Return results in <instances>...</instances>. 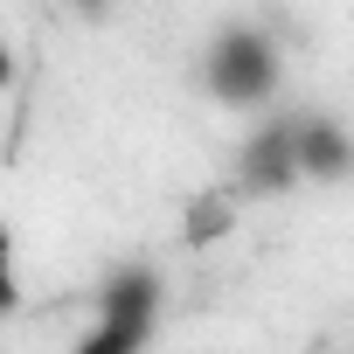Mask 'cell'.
<instances>
[{"label":"cell","instance_id":"6da1fadb","mask_svg":"<svg viewBox=\"0 0 354 354\" xmlns=\"http://www.w3.org/2000/svg\"><path fill=\"white\" fill-rule=\"evenodd\" d=\"M202 84H209L216 104H236V111L271 104V91H278V42L264 28H250V21L216 28V42L202 56Z\"/></svg>","mask_w":354,"mask_h":354},{"label":"cell","instance_id":"7a4b0ae2","mask_svg":"<svg viewBox=\"0 0 354 354\" xmlns=\"http://www.w3.org/2000/svg\"><path fill=\"white\" fill-rule=\"evenodd\" d=\"M292 160H299V181L340 188L354 174V132L333 111H306V118H292Z\"/></svg>","mask_w":354,"mask_h":354},{"label":"cell","instance_id":"3957f363","mask_svg":"<svg viewBox=\"0 0 354 354\" xmlns=\"http://www.w3.org/2000/svg\"><path fill=\"white\" fill-rule=\"evenodd\" d=\"M236 188H243V195H285V188H299L292 118H271L264 132L243 139V153H236Z\"/></svg>","mask_w":354,"mask_h":354},{"label":"cell","instance_id":"277c9868","mask_svg":"<svg viewBox=\"0 0 354 354\" xmlns=\"http://www.w3.org/2000/svg\"><path fill=\"white\" fill-rule=\"evenodd\" d=\"M97 319H139V326H153V319H160V271L118 264V271L97 285Z\"/></svg>","mask_w":354,"mask_h":354},{"label":"cell","instance_id":"5b68a950","mask_svg":"<svg viewBox=\"0 0 354 354\" xmlns=\"http://www.w3.org/2000/svg\"><path fill=\"white\" fill-rule=\"evenodd\" d=\"M146 340H153V326H139V319H91V333L70 354H146Z\"/></svg>","mask_w":354,"mask_h":354},{"label":"cell","instance_id":"8992f818","mask_svg":"<svg viewBox=\"0 0 354 354\" xmlns=\"http://www.w3.org/2000/svg\"><path fill=\"white\" fill-rule=\"evenodd\" d=\"M21 313V271H15V236H8V223H0V326H8Z\"/></svg>","mask_w":354,"mask_h":354},{"label":"cell","instance_id":"52a82bcc","mask_svg":"<svg viewBox=\"0 0 354 354\" xmlns=\"http://www.w3.org/2000/svg\"><path fill=\"white\" fill-rule=\"evenodd\" d=\"M223 223H230V202H209V209L188 223V243H209V236H223Z\"/></svg>","mask_w":354,"mask_h":354},{"label":"cell","instance_id":"ba28073f","mask_svg":"<svg viewBox=\"0 0 354 354\" xmlns=\"http://www.w3.org/2000/svg\"><path fill=\"white\" fill-rule=\"evenodd\" d=\"M8 84H15V49L0 42V91H8Z\"/></svg>","mask_w":354,"mask_h":354},{"label":"cell","instance_id":"9c48e42d","mask_svg":"<svg viewBox=\"0 0 354 354\" xmlns=\"http://www.w3.org/2000/svg\"><path fill=\"white\" fill-rule=\"evenodd\" d=\"M77 8H84V15H104V0H77Z\"/></svg>","mask_w":354,"mask_h":354}]
</instances>
